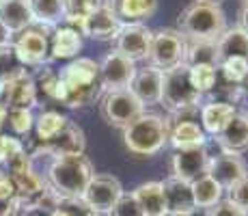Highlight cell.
<instances>
[{"mask_svg": "<svg viewBox=\"0 0 248 216\" xmlns=\"http://www.w3.org/2000/svg\"><path fill=\"white\" fill-rule=\"evenodd\" d=\"M237 26H242L248 33V0L242 4V9H240V24H237Z\"/></svg>", "mask_w": 248, "mask_h": 216, "instance_id": "cell-45", "label": "cell"}, {"mask_svg": "<svg viewBox=\"0 0 248 216\" xmlns=\"http://www.w3.org/2000/svg\"><path fill=\"white\" fill-rule=\"evenodd\" d=\"M87 150V136H84L82 128L74 121H67V126L61 130L52 141L44 143V145H35V151L31 153L35 156H52L54 158H65V156H82Z\"/></svg>", "mask_w": 248, "mask_h": 216, "instance_id": "cell-10", "label": "cell"}, {"mask_svg": "<svg viewBox=\"0 0 248 216\" xmlns=\"http://www.w3.org/2000/svg\"><path fill=\"white\" fill-rule=\"evenodd\" d=\"M201 98L203 95L192 86L190 69L186 63L175 65L164 71L160 104L169 108L170 115H186L190 110H197Z\"/></svg>", "mask_w": 248, "mask_h": 216, "instance_id": "cell-5", "label": "cell"}, {"mask_svg": "<svg viewBox=\"0 0 248 216\" xmlns=\"http://www.w3.org/2000/svg\"><path fill=\"white\" fill-rule=\"evenodd\" d=\"M13 50H16L17 59L24 67H44L50 63V39H47V31L41 26H31L17 35L13 41Z\"/></svg>", "mask_w": 248, "mask_h": 216, "instance_id": "cell-9", "label": "cell"}, {"mask_svg": "<svg viewBox=\"0 0 248 216\" xmlns=\"http://www.w3.org/2000/svg\"><path fill=\"white\" fill-rule=\"evenodd\" d=\"M186 46L188 41L177 28H160L151 35V48H149V65L166 71L175 65H181L186 59Z\"/></svg>", "mask_w": 248, "mask_h": 216, "instance_id": "cell-7", "label": "cell"}, {"mask_svg": "<svg viewBox=\"0 0 248 216\" xmlns=\"http://www.w3.org/2000/svg\"><path fill=\"white\" fill-rule=\"evenodd\" d=\"M170 123V121H169ZM169 143L175 150H188V147H201L207 143V134L203 128L192 119H179L170 123L169 130Z\"/></svg>", "mask_w": 248, "mask_h": 216, "instance_id": "cell-22", "label": "cell"}, {"mask_svg": "<svg viewBox=\"0 0 248 216\" xmlns=\"http://www.w3.org/2000/svg\"><path fill=\"white\" fill-rule=\"evenodd\" d=\"M227 193H229L227 199L231 201V203H235L237 208H242L248 214V175L244 177V180L237 182L235 186H231Z\"/></svg>", "mask_w": 248, "mask_h": 216, "instance_id": "cell-40", "label": "cell"}, {"mask_svg": "<svg viewBox=\"0 0 248 216\" xmlns=\"http://www.w3.org/2000/svg\"><path fill=\"white\" fill-rule=\"evenodd\" d=\"M177 31L186 41H218L227 31V16L222 7L190 2L177 17Z\"/></svg>", "mask_w": 248, "mask_h": 216, "instance_id": "cell-4", "label": "cell"}, {"mask_svg": "<svg viewBox=\"0 0 248 216\" xmlns=\"http://www.w3.org/2000/svg\"><path fill=\"white\" fill-rule=\"evenodd\" d=\"M16 199V186L7 171H0V201H11Z\"/></svg>", "mask_w": 248, "mask_h": 216, "instance_id": "cell-42", "label": "cell"}, {"mask_svg": "<svg viewBox=\"0 0 248 216\" xmlns=\"http://www.w3.org/2000/svg\"><path fill=\"white\" fill-rule=\"evenodd\" d=\"M162 80H164V71L158 69V67H140L136 71L134 80H132L130 91L145 108L154 106V104H160L162 100Z\"/></svg>", "mask_w": 248, "mask_h": 216, "instance_id": "cell-17", "label": "cell"}, {"mask_svg": "<svg viewBox=\"0 0 248 216\" xmlns=\"http://www.w3.org/2000/svg\"><path fill=\"white\" fill-rule=\"evenodd\" d=\"M50 216H76V214H74V212H69V210H67V208H63V205H59L56 210H52Z\"/></svg>", "mask_w": 248, "mask_h": 216, "instance_id": "cell-47", "label": "cell"}, {"mask_svg": "<svg viewBox=\"0 0 248 216\" xmlns=\"http://www.w3.org/2000/svg\"><path fill=\"white\" fill-rule=\"evenodd\" d=\"M99 113H102L104 121L108 126L123 130L145 113V106L134 98L130 89L104 91L102 98H99Z\"/></svg>", "mask_w": 248, "mask_h": 216, "instance_id": "cell-6", "label": "cell"}, {"mask_svg": "<svg viewBox=\"0 0 248 216\" xmlns=\"http://www.w3.org/2000/svg\"><path fill=\"white\" fill-rule=\"evenodd\" d=\"M184 63L188 67H194V65H216L218 67L220 61H218L216 41H188Z\"/></svg>", "mask_w": 248, "mask_h": 216, "instance_id": "cell-30", "label": "cell"}, {"mask_svg": "<svg viewBox=\"0 0 248 216\" xmlns=\"http://www.w3.org/2000/svg\"><path fill=\"white\" fill-rule=\"evenodd\" d=\"M164 216H192V214H164Z\"/></svg>", "mask_w": 248, "mask_h": 216, "instance_id": "cell-51", "label": "cell"}, {"mask_svg": "<svg viewBox=\"0 0 248 216\" xmlns=\"http://www.w3.org/2000/svg\"><path fill=\"white\" fill-rule=\"evenodd\" d=\"M0 22L7 26L11 35H20L22 31L35 26L31 0H4L0 4Z\"/></svg>", "mask_w": 248, "mask_h": 216, "instance_id": "cell-21", "label": "cell"}, {"mask_svg": "<svg viewBox=\"0 0 248 216\" xmlns=\"http://www.w3.org/2000/svg\"><path fill=\"white\" fill-rule=\"evenodd\" d=\"M24 147V143L16 136H9V134H0V165L7 166L9 160H11L16 153H20Z\"/></svg>", "mask_w": 248, "mask_h": 216, "instance_id": "cell-38", "label": "cell"}, {"mask_svg": "<svg viewBox=\"0 0 248 216\" xmlns=\"http://www.w3.org/2000/svg\"><path fill=\"white\" fill-rule=\"evenodd\" d=\"M244 2H246V0H244Z\"/></svg>", "mask_w": 248, "mask_h": 216, "instance_id": "cell-55", "label": "cell"}, {"mask_svg": "<svg viewBox=\"0 0 248 216\" xmlns=\"http://www.w3.org/2000/svg\"><path fill=\"white\" fill-rule=\"evenodd\" d=\"M24 69H26V67L20 63V59H17L16 50H13V43L0 48V84L7 83L9 78H13V76L20 74Z\"/></svg>", "mask_w": 248, "mask_h": 216, "instance_id": "cell-36", "label": "cell"}, {"mask_svg": "<svg viewBox=\"0 0 248 216\" xmlns=\"http://www.w3.org/2000/svg\"><path fill=\"white\" fill-rule=\"evenodd\" d=\"M207 95H209V102H222V104L235 106V104L242 100V89H240V84L229 83V80H225L220 74H218L216 83H214L212 91H209Z\"/></svg>", "mask_w": 248, "mask_h": 216, "instance_id": "cell-33", "label": "cell"}, {"mask_svg": "<svg viewBox=\"0 0 248 216\" xmlns=\"http://www.w3.org/2000/svg\"><path fill=\"white\" fill-rule=\"evenodd\" d=\"M32 84H35L37 102H39V100H47V102H54L56 84H59V71L50 69L47 65L39 67V71H37V74L32 76Z\"/></svg>", "mask_w": 248, "mask_h": 216, "instance_id": "cell-31", "label": "cell"}, {"mask_svg": "<svg viewBox=\"0 0 248 216\" xmlns=\"http://www.w3.org/2000/svg\"><path fill=\"white\" fill-rule=\"evenodd\" d=\"M132 195H134L142 216H164L166 214L162 182H145V184L136 186L132 190Z\"/></svg>", "mask_w": 248, "mask_h": 216, "instance_id": "cell-24", "label": "cell"}, {"mask_svg": "<svg viewBox=\"0 0 248 216\" xmlns=\"http://www.w3.org/2000/svg\"><path fill=\"white\" fill-rule=\"evenodd\" d=\"M31 11L37 26L52 33L65 22V0H31Z\"/></svg>", "mask_w": 248, "mask_h": 216, "instance_id": "cell-27", "label": "cell"}, {"mask_svg": "<svg viewBox=\"0 0 248 216\" xmlns=\"http://www.w3.org/2000/svg\"><path fill=\"white\" fill-rule=\"evenodd\" d=\"M82 50V35L78 28L74 26H56L52 31V39H50V59L56 61H74L80 56Z\"/></svg>", "mask_w": 248, "mask_h": 216, "instance_id": "cell-19", "label": "cell"}, {"mask_svg": "<svg viewBox=\"0 0 248 216\" xmlns=\"http://www.w3.org/2000/svg\"><path fill=\"white\" fill-rule=\"evenodd\" d=\"M125 193L121 186V182L117 180L114 175H108V173H95L91 177L87 190L82 193V201L87 203V208L91 212L97 214H106L114 208L121 195Z\"/></svg>", "mask_w": 248, "mask_h": 216, "instance_id": "cell-8", "label": "cell"}, {"mask_svg": "<svg viewBox=\"0 0 248 216\" xmlns=\"http://www.w3.org/2000/svg\"><path fill=\"white\" fill-rule=\"evenodd\" d=\"M102 0H65V22L74 28H80L91 13L97 9Z\"/></svg>", "mask_w": 248, "mask_h": 216, "instance_id": "cell-32", "label": "cell"}, {"mask_svg": "<svg viewBox=\"0 0 248 216\" xmlns=\"http://www.w3.org/2000/svg\"><path fill=\"white\" fill-rule=\"evenodd\" d=\"M138 67L134 61L125 59L123 54H119L117 50L108 52L99 63V76H102V86L104 91H121L130 89L132 80H134Z\"/></svg>", "mask_w": 248, "mask_h": 216, "instance_id": "cell-12", "label": "cell"}, {"mask_svg": "<svg viewBox=\"0 0 248 216\" xmlns=\"http://www.w3.org/2000/svg\"><path fill=\"white\" fill-rule=\"evenodd\" d=\"M95 169L87 156L54 158L47 166V184L63 199H82Z\"/></svg>", "mask_w": 248, "mask_h": 216, "instance_id": "cell-3", "label": "cell"}, {"mask_svg": "<svg viewBox=\"0 0 248 216\" xmlns=\"http://www.w3.org/2000/svg\"><path fill=\"white\" fill-rule=\"evenodd\" d=\"M207 173L222 186V190H229L231 186H235L237 182L248 175V166L240 153L220 151L216 156H212Z\"/></svg>", "mask_w": 248, "mask_h": 216, "instance_id": "cell-16", "label": "cell"}, {"mask_svg": "<svg viewBox=\"0 0 248 216\" xmlns=\"http://www.w3.org/2000/svg\"><path fill=\"white\" fill-rule=\"evenodd\" d=\"M102 2H112V0H102Z\"/></svg>", "mask_w": 248, "mask_h": 216, "instance_id": "cell-52", "label": "cell"}, {"mask_svg": "<svg viewBox=\"0 0 248 216\" xmlns=\"http://www.w3.org/2000/svg\"><path fill=\"white\" fill-rule=\"evenodd\" d=\"M162 193H164L166 214H194L197 205H194L192 186L177 177H166L162 182Z\"/></svg>", "mask_w": 248, "mask_h": 216, "instance_id": "cell-18", "label": "cell"}, {"mask_svg": "<svg viewBox=\"0 0 248 216\" xmlns=\"http://www.w3.org/2000/svg\"><path fill=\"white\" fill-rule=\"evenodd\" d=\"M209 160H212V156H209V150L205 145L188 147V150H175L173 156H170V173L177 180L192 184L199 177L207 175Z\"/></svg>", "mask_w": 248, "mask_h": 216, "instance_id": "cell-11", "label": "cell"}, {"mask_svg": "<svg viewBox=\"0 0 248 216\" xmlns=\"http://www.w3.org/2000/svg\"><path fill=\"white\" fill-rule=\"evenodd\" d=\"M7 113H9L7 106H4V104L0 102V130H2V126L7 123Z\"/></svg>", "mask_w": 248, "mask_h": 216, "instance_id": "cell-48", "label": "cell"}, {"mask_svg": "<svg viewBox=\"0 0 248 216\" xmlns=\"http://www.w3.org/2000/svg\"><path fill=\"white\" fill-rule=\"evenodd\" d=\"M0 102L9 108H26L32 110L37 104L35 84H32V76L26 69L9 78L7 83L0 84Z\"/></svg>", "mask_w": 248, "mask_h": 216, "instance_id": "cell-15", "label": "cell"}, {"mask_svg": "<svg viewBox=\"0 0 248 216\" xmlns=\"http://www.w3.org/2000/svg\"><path fill=\"white\" fill-rule=\"evenodd\" d=\"M7 121L16 136H28V134L32 132V128H35L32 110H26V108H9Z\"/></svg>", "mask_w": 248, "mask_h": 216, "instance_id": "cell-35", "label": "cell"}, {"mask_svg": "<svg viewBox=\"0 0 248 216\" xmlns=\"http://www.w3.org/2000/svg\"><path fill=\"white\" fill-rule=\"evenodd\" d=\"M9 43H13V35L7 31V26H4L2 22H0V48L9 46Z\"/></svg>", "mask_w": 248, "mask_h": 216, "instance_id": "cell-44", "label": "cell"}, {"mask_svg": "<svg viewBox=\"0 0 248 216\" xmlns=\"http://www.w3.org/2000/svg\"><path fill=\"white\" fill-rule=\"evenodd\" d=\"M104 93L99 63L87 56L69 61L59 71V84H56L54 102L67 108H82L99 100Z\"/></svg>", "mask_w": 248, "mask_h": 216, "instance_id": "cell-1", "label": "cell"}, {"mask_svg": "<svg viewBox=\"0 0 248 216\" xmlns=\"http://www.w3.org/2000/svg\"><path fill=\"white\" fill-rule=\"evenodd\" d=\"M169 119L145 110L130 126L123 128V143L130 153L138 158H149L164 150V145L169 143Z\"/></svg>", "mask_w": 248, "mask_h": 216, "instance_id": "cell-2", "label": "cell"}, {"mask_svg": "<svg viewBox=\"0 0 248 216\" xmlns=\"http://www.w3.org/2000/svg\"><path fill=\"white\" fill-rule=\"evenodd\" d=\"M188 69H190L192 86L201 95H207L218 78V67L216 65H194V67H188Z\"/></svg>", "mask_w": 248, "mask_h": 216, "instance_id": "cell-34", "label": "cell"}, {"mask_svg": "<svg viewBox=\"0 0 248 216\" xmlns=\"http://www.w3.org/2000/svg\"><path fill=\"white\" fill-rule=\"evenodd\" d=\"M108 216H142L136 199L132 193H123L121 199L114 203V208L108 212Z\"/></svg>", "mask_w": 248, "mask_h": 216, "instance_id": "cell-39", "label": "cell"}, {"mask_svg": "<svg viewBox=\"0 0 248 216\" xmlns=\"http://www.w3.org/2000/svg\"><path fill=\"white\" fill-rule=\"evenodd\" d=\"M2 2H4V0H0V4H2Z\"/></svg>", "mask_w": 248, "mask_h": 216, "instance_id": "cell-53", "label": "cell"}, {"mask_svg": "<svg viewBox=\"0 0 248 216\" xmlns=\"http://www.w3.org/2000/svg\"><path fill=\"white\" fill-rule=\"evenodd\" d=\"M22 216H50V212L44 208H28V210H24Z\"/></svg>", "mask_w": 248, "mask_h": 216, "instance_id": "cell-46", "label": "cell"}, {"mask_svg": "<svg viewBox=\"0 0 248 216\" xmlns=\"http://www.w3.org/2000/svg\"><path fill=\"white\" fill-rule=\"evenodd\" d=\"M69 119L65 117L59 110H44L39 117L35 119V134H37V143L35 145H44V143L52 141L56 134L67 126Z\"/></svg>", "mask_w": 248, "mask_h": 216, "instance_id": "cell-29", "label": "cell"}, {"mask_svg": "<svg viewBox=\"0 0 248 216\" xmlns=\"http://www.w3.org/2000/svg\"><path fill=\"white\" fill-rule=\"evenodd\" d=\"M194 2H203V4H216V7H220L225 0H194Z\"/></svg>", "mask_w": 248, "mask_h": 216, "instance_id": "cell-50", "label": "cell"}, {"mask_svg": "<svg viewBox=\"0 0 248 216\" xmlns=\"http://www.w3.org/2000/svg\"><path fill=\"white\" fill-rule=\"evenodd\" d=\"M207 216H248L242 208H237L235 203H231L229 199H220L216 205L207 210Z\"/></svg>", "mask_w": 248, "mask_h": 216, "instance_id": "cell-41", "label": "cell"}, {"mask_svg": "<svg viewBox=\"0 0 248 216\" xmlns=\"http://www.w3.org/2000/svg\"><path fill=\"white\" fill-rule=\"evenodd\" d=\"M192 197H194V205L197 208H205V210H209L212 205H216L218 201L222 199V186L218 184L216 180H214L212 175H203V177H199L197 182H192Z\"/></svg>", "mask_w": 248, "mask_h": 216, "instance_id": "cell-28", "label": "cell"}, {"mask_svg": "<svg viewBox=\"0 0 248 216\" xmlns=\"http://www.w3.org/2000/svg\"><path fill=\"white\" fill-rule=\"evenodd\" d=\"M216 143L220 151L229 153H244L248 150V119L246 113H235L231 121L225 126L220 134L216 136Z\"/></svg>", "mask_w": 248, "mask_h": 216, "instance_id": "cell-20", "label": "cell"}, {"mask_svg": "<svg viewBox=\"0 0 248 216\" xmlns=\"http://www.w3.org/2000/svg\"><path fill=\"white\" fill-rule=\"evenodd\" d=\"M240 89H242V98H248V76L244 78V83L240 84Z\"/></svg>", "mask_w": 248, "mask_h": 216, "instance_id": "cell-49", "label": "cell"}, {"mask_svg": "<svg viewBox=\"0 0 248 216\" xmlns=\"http://www.w3.org/2000/svg\"><path fill=\"white\" fill-rule=\"evenodd\" d=\"M151 35L154 33L145 24H123L117 39H114V50L134 63L147 61L151 48Z\"/></svg>", "mask_w": 248, "mask_h": 216, "instance_id": "cell-14", "label": "cell"}, {"mask_svg": "<svg viewBox=\"0 0 248 216\" xmlns=\"http://www.w3.org/2000/svg\"><path fill=\"white\" fill-rule=\"evenodd\" d=\"M17 210H20V205H17L16 199H11V201H0V216H16Z\"/></svg>", "mask_w": 248, "mask_h": 216, "instance_id": "cell-43", "label": "cell"}, {"mask_svg": "<svg viewBox=\"0 0 248 216\" xmlns=\"http://www.w3.org/2000/svg\"><path fill=\"white\" fill-rule=\"evenodd\" d=\"M123 22L119 20V16L114 13L110 2H99L97 9L80 24V35L91 37L95 41H114L121 31Z\"/></svg>", "mask_w": 248, "mask_h": 216, "instance_id": "cell-13", "label": "cell"}, {"mask_svg": "<svg viewBox=\"0 0 248 216\" xmlns=\"http://www.w3.org/2000/svg\"><path fill=\"white\" fill-rule=\"evenodd\" d=\"M110 4L123 24H145L158 11V0H112Z\"/></svg>", "mask_w": 248, "mask_h": 216, "instance_id": "cell-26", "label": "cell"}, {"mask_svg": "<svg viewBox=\"0 0 248 216\" xmlns=\"http://www.w3.org/2000/svg\"><path fill=\"white\" fill-rule=\"evenodd\" d=\"M218 74L229 83L242 84L248 76V61L244 59H225L218 63Z\"/></svg>", "mask_w": 248, "mask_h": 216, "instance_id": "cell-37", "label": "cell"}, {"mask_svg": "<svg viewBox=\"0 0 248 216\" xmlns=\"http://www.w3.org/2000/svg\"><path fill=\"white\" fill-rule=\"evenodd\" d=\"M237 113L235 106L231 104H222V102H205L201 110H199V117H201V128L205 134L216 138L218 134L225 130V126L231 121V117Z\"/></svg>", "mask_w": 248, "mask_h": 216, "instance_id": "cell-23", "label": "cell"}, {"mask_svg": "<svg viewBox=\"0 0 248 216\" xmlns=\"http://www.w3.org/2000/svg\"><path fill=\"white\" fill-rule=\"evenodd\" d=\"M218 61L225 59H244L248 61V33L242 26L227 28L216 41Z\"/></svg>", "mask_w": 248, "mask_h": 216, "instance_id": "cell-25", "label": "cell"}, {"mask_svg": "<svg viewBox=\"0 0 248 216\" xmlns=\"http://www.w3.org/2000/svg\"><path fill=\"white\" fill-rule=\"evenodd\" d=\"M246 119H248V113H246Z\"/></svg>", "mask_w": 248, "mask_h": 216, "instance_id": "cell-54", "label": "cell"}]
</instances>
